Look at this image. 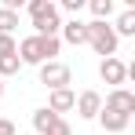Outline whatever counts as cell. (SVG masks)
Returning a JSON list of instances; mask_svg holds the SVG:
<instances>
[{
    "mask_svg": "<svg viewBox=\"0 0 135 135\" xmlns=\"http://www.w3.org/2000/svg\"><path fill=\"white\" fill-rule=\"evenodd\" d=\"M117 40H120V37L113 33V26L99 22V18H95V22H88V44L95 47L102 59H110L113 51H117Z\"/></svg>",
    "mask_w": 135,
    "mask_h": 135,
    "instance_id": "obj_1",
    "label": "cell"
},
{
    "mask_svg": "<svg viewBox=\"0 0 135 135\" xmlns=\"http://www.w3.org/2000/svg\"><path fill=\"white\" fill-rule=\"evenodd\" d=\"M69 80H73V73H69L66 62H40V84L44 88H69Z\"/></svg>",
    "mask_w": 135,
    "mask_h": 135,
    "instance_id": "obj_2",
    "label": "cell"
},
{
    "mask_svg": "<svg viewBox=\"0 0 135 135\" xmlns=\"http://www.w3.org/2000/svg\"><path fill=\"white\" fill-rule=\"evenodd\" d=\"M15 55L22 59V66H40V62H47L44 55V37H26V40H18V47H15Z\"/></svg>",
    "mask_w": 135,
    "mask_h": 135,
    "instance_id": "obj_3",
    "label": "cell"
},
{
    "mask_svg": "<svg viewBox=\"0 0 135 135\" xmlns=\"http://www.w3.org/2000/svg\"><path fill=\"white\" fill-rule=\"evenodd\" d=\"M33 29H37V37H59V29H62V18H59V7L55 4H47L44 11L33 18Z\"/></svg>",
    "mask_w": 135,
    "mask_h": 135,
    "instance_id": "obj_4",
    "label": "cell"
},
{
    "mask_svg": "<svg viewBox=\"0 0 135 135\" xmlns=\"http://www.w3.org/2000/svg\"><path fill=\"white\" fill-rule=\"evenodd\" d=\"M73 110H77V117H84V120H91V117H99V110H102V95L99 91H80L77 95V102H73Z\"/></svg>",
    "mask_w": 135,
    "mask_h": 135,
    "instance_id": "obj_5",
    "label": "cell"
},
{
    "mask_svg": "<svg viewBox=\"0 0 135 135\" xmlns=\"http://www.w3.org/2000/svg\"><path fill=\"white\" fill-rule=\"evenodd\" d=\"M99 77H102L106 84H117V88H120V84L128 80V66H124L117 55H110V59H102V66H99Z\"/></svg>",
    "mask_w": 135,
    "mask_h": 135,
    "instance_id": "obj_6",
    "label": "cell"
},
{
    "mask_svg": "<svg viewBox=\"0 0 135 135\" xmlns=\"http://www.w3.org/2000/svg\"><path fill=\"white\" fill-rule=\"evenodd\" d=\"M102 106H106V110H117V113H128V117H132L135 113V95L128 88H113L110 95H106V102H102Z\"/></svg>",
    "mask_w": 135,
    "mask_h": 135,
    "instance_id": "obj_7",
    "label": "cell"
},
{
    "mask_svg": "<svg viewBox=\"0 0 135 135\" xmlns=\"http://www.w3.org/2000/svg\"><path fill=\"white\" fill-rule=\"evenodd\" d=\"M73 102H77V91L73 88H51V95H47V110L59 113V117L66 110H73Z\"/></svg>",
    "mask_w": 135,
    "mask_h": 135,
    "instance_id": "obj_8",
    "label": "cell"
},
{
    "mask_svg": "<svg viewBox=\"0 0 135 135\" xmlns=\"http://www.w3.org/2000/svg\"><path fill=\"white\" fill-rule=\"evenodd\" d=\"M59 33H62V40H66V44H88V26L80 22L77 15H73V18H69Z\"/></svg>",
    "mask_w": 135,
    "mask_h": 135,
    "instance_id": "obj_9",
    "label": "cell"
},
{
    "mask_svg": "<svg viewBox=\"0 0 135 135\" xmlns=\"http://www.w3.org/2000/svg\"><path fill=\"white\" fill-rule=\"evenodd\" d=\"M128 120H132L128 113H117V110H106V106L99 110V124H102L106 132H124V128H128Z\"/></svg>",
    "mask_w": 135,
    "mask_h": 135,
    "instance_id": "obj_10",
    "label": "cell"
},
{
    "mask_svg": "<svg viewBox=\"0 0 135 135\" xmlns=\"http://www.w3.org/2000/svg\"><path fill=\"white\" fill-rule=\"evenodd\" d=\"M55 120H59V113H51V110H47V106H40V110H33V128H37V132H40V135H44L47 128L55 124Z\"/></svg>",
    "mask_w": 135,
    "mask_h": 135,
    "instance_id": "obj_11",
    "label": "cell"
},
{
    "mask_svg": "<svg viewBox=\"0 0 135 135\" xmlns=\"http://www.w3.org/2000/svg\"><path fill=\"white\" fill-rule=\"evenodd\" d=\"M113 33H117V37H135V11H120Z\"/></svg>",
    "mask_w": 135,
    "mask_h": 135,
    "instance_id": "obj_12",
    "label": "cell"
},
{
    "mask_svg": "<svg viewBox=\"0 0 135 135\" xmlns=\"http://www.w3.org/2000/svg\"><path fill=\"white\" fill-rule=\"evenodd\" d=\"M22 69V59L18 55H0V77H15Z\"/></svg>",
    "mask_w": 135,
    "mask_h": 135,
    "instance_id": "obj_13",
    "label": "cell"
},
{
    "mask_svg": "<svg viewBox=\"0 0 135 135\" xmlns=\"http://www.w3.org/2000/svg\"><path fill=\"white\" fill-rule=\"evenodd\" d=\"M88 7H91V15H95L99 22H106L113 15V0H88Z\"/></svg>",
    "mask_w": 135,
    "mask_h": 135,
    "instance_id": "obj_14",
    "label": "cell"
},
{
    "mask_svg": "<svg viewBox=\"0 0 135 135\" xmlns=\"http://www.w3.org/2000/svg\"><path fill=\"white\" fill-rule=\"evenodd\" d=\"M15 26H18V11L0 7V33H15Z\"/></svg>",
    "mask_w": 135,
    "mask_h": 135,
    "instance_id": "obj_15",
    "label": "cell"
},
{
    "mask_svg": "<svg viewBox=\"0 0 135 135\" xmlns=\"http://www.w3.org/2000/svg\"><path fill=\"white\" fill-rule=\"evenodd\" d=\"M15 33H0V55H15Z\"/></svg>",
    "mask_w": 135,
    "mask_h": 135,
    "instance_id": "obj_16",
    "label": "cell"
},
{
    "mask_svg": "<svg viewBox=\"0 0 135 135\" xmlns=\"http://www.w3.org/2000/svg\"><path fill=\"white\" fill-rule=\"evenodd\" d=\"M44 135H73V128H69V120H62V117H59V120H55Z\"/></svg>",
    "mask_w": 135,
    "mask_h": 135,
    "instance_id": "obj_17",
    "label": "cell"
},
{
    "mask_svg": "<svg viewBox=\"0 0 135 135\" xmlns=\"http://www.w3.org/2000/svg\"><path fill=\"white\" fill-rule=\"evenodd\" d=\"M44 7H47V0H26V11H29V18H37Z\"/></svg>",
    "mask_w": 135,
    "mask_h": 135,
    "instance_id": "obj_18",
    "label": "cell"
},
{
    "mask_svg": "<svg viewBox=\"0 0 135 135\" xmlns=\"http://www.w3.org/2000/svg\"><path fill=\"white\" fill-rule=\"evenodd\" d=\"M59 4H62V7H66L69 15H77V11H80V7H88V0H59Z\"/></svg>",
    "mask_w": 135,
    "mask_h": 135,
    "instance_id": "obj_19",
    "label": "cell"
},
{
    "mask_svg": "<svg viewBox=\"0 0 135 135\" xmlns=\"http://www.w3.org/2000/svg\"><path fill=\"white\" fill-rule=\"evenodd\" d=\"M0 135H15V124H11V120H4V117H0Z\"/></svg>",
    "mask_w": 135,
    "mask_h": 135,
    "instance_id": "obj_20",
    "label": "cell"
},
{
    "mask_svg": "<svg viewBox=\"0 0 135 135\" xmlns=\"http://www.w3.org/2000/svg\"><path fill=\"white\" fill-rule=\"evenodd\" d=\"M124 11H135V0H124Z\"/></svg>",
    "mask_w": 135,
    "mask_h": 135,
    "instance_id": "obj_21",
    "label": "cell"
},
{
    "mask_svg": "<svg viewBox=\"0 0 135 135\" xmlns=\"http://www.w3.org/2000/svg\"><path fill=\"white\" fill-rule=\"evenodd\" d=\"M0 95H4V77H0Z\"/></svg>",
    "mask_w": 135,
    "mask_h": 135,
    "instance_id": "obj_22",
    "label": "cell"
},
{
    "mask_svg": "<svg viewBox=\"0 0 135 135\" xmlns=\"http://www.w3.org/2000/svg\"><path fill=\"white\" fill-rule=\"evenodd\" d=\"M15 135H22V132H15Z\"/></svg>",
    "mask_w": 135,
    "mask_h": 135,
    "instance_id": "obj_23",
    "label": "cell"
},
{
    "mask_svg": "<svg viewBox=\"0 0 135 135\" xmlns=\"http://www.w3.org/2000/svg\"><path fill=\"white\" fill-rule=\"evenodd\" d=\"M47 4H51V0H47Z\"/></svg>",
    "mask_w": 135,
    "mask_h": 135,
    "instance_id": "obj_24",
    "label": "cell"
}]
</instances>
